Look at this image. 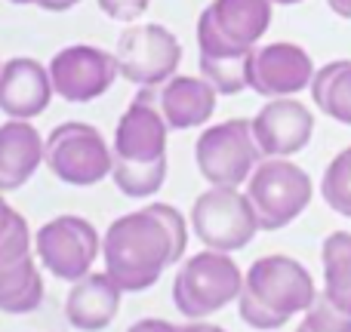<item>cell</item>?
<instances>
[{"label": "cell", "mask_w": 351, "mask_h": 332, "mask_svg": "<svg viewBox=\"0 0 351 332\" xmlns=\"http://www.w3.org/2000/svg\"><path fill=\"white\" fill-rule=\"evenodd\" d=\"M185 216L170 203H152L108 225L102 237L105 271L123 292L152 290L160 274L185 255Z\"/></svg>", "instance_id": "obj_1"}, {"label": "cell", "mask_w": 351, "mask_h": 332, "mask_svg": "<svg viewBox=\"0 0 351 332\" xmlns=\"http://www.w3.org/2000/svg\"><path fill=\"white\" fill-rule=\"evenodd\" d=\"M317 290L308 268L290 255H265L250 265L237 314L247 327L259 332L280 329L290 317L305 314L315 305Z\"/></svg>", "instance_id": "obj_2"}, {"label": "cell", "mask_w": 351, "mask_h": 332, "mask_svg": "<svg viewBox=\"0 0 351 332\" xmlns=\"http://www.w3.org/2000/svg\"><path fill=\"white\" fill-rule=\"evenodd\" d=\"M241 268L228 253L219 249H200L182 261L173 280V305L188 320H204L216 311L228 308L243 292Z\"/></svg>", "instance_id": "obj_3"}, {"label": "cell", "mask_w": 351, "mask_h": 332, "mask_svg": "<svg viewBox=\"0 0 351 332\" xmlns=\"http://www.w3.org/2000/svg\"><path fill=\"white\" fill-rule=\"evenodd\" d=\"M308 173L287 157H265L253 169L247 181V197L259 216L262 231H280L290 222H296L311 203Z\"/></svg>", "instance_id": "obj_4"}, {"label": "cell", "mask_w": 351, "mask_h": 332, "mask_svg": "<svg viewBox=\"0 0 351 332\" xmlns=\"http://www.w3.org/2000/svg\"><path fill=\"white\" fill-rule=\"evenodd\" d=\"M271 0H213L197 18L200 55H247L271 25Z\"/></svg>", "instance_id": "obj_5"}, {"label": "cell", "mask_w": 351, "mask_h": 332, "mask_svg": "<svg viewBox=\"0 0 351 332\" xmlns=\"http://www.w3.org/2000/svg\"><path fill=\"white\" fill-rule=\"evenodd\" d=\"M194 157L200 175L216 188H241L265 160L253 136V123L243 117L206 127L194 145Z\"/></svg>", "instance_id": "obj_6"}, {"label": "cell", "mask_w": 351, "mask_h": 332, "mask_svg": "<svg viewBox=\"0 0 351 332\" xmlns=\"http://www.w3.org/2000/svg\"><path fill=\"white\" fill-rule=\"evenodd\" d=\"M191 231L206 249L237 253L262 231L259 216L241 188L210 185L191 206Z\"/></svg>", "instance_id": "obj_7"}, {"label": "cell", "mask_w": 351, "mask_h": 332, "mask_svg": "<svg viewBox=\"0 0 351 332\" xmlns=\"http://www.w3.org/2000/svg\"><path fill=\"white\" fill-rule=\"evenodd\" d=\"M43 164L65 185L90 188L111 175L114 151L108 148V142L102 139V133L96 127L80 120H68V123H59L47 136Z\"/></svg>", "instance_id": "obj_8"}, {"label": "cell", "mask_w": 351, "mask_h": 332, "mask_svg": "<svg viewBox=\"0 0 351 332\" xmlns=\"http://www.w3.org/2000/svg\"><path fill=\"white\" fill-rule=\"evenodd\" d=\"M34 255L53 277L77 283L93 274V261L102 255L96 228L80 216H56L34 234Z\"/></svg>", "instance_id": "obj_9"}, {"label": "cell", "mask_w": 351, "mask_h": 332, "mask_svg": "<svg viewBox=\"0 0 351 332\" xmlns=\"http://www.w3.org/2000/svg\"><path fill=\"white\" fill-rule=\"evenodd\" d=\"M117 68L121 77L139 90H154L176 77L182 62V43L164 25H139L117 40Z\"/></svg>", "instance_id": "obj_10"}, {"label": "cell", "mask_w": 351, "mask_h": 332, "mask_svg": "<svg viewBox=\"0 0 351 332\" xmlns=\"http://www.w3.org/2000/svg\"><path fill=\"white\" fill-rule=\"evenodd\" d=\"M47 68L53 77L56 96L77 105L105 96L114 77L121 74L117 55L102 47H90V43H74V47L59 49Z\"/></svg>", "instance_id": "obj_11"}, {"label": "cell", "mask_w": 351, "mask_h": 332, "mask_svg": "<svg viewBox=\"0 0 351 332\" xmlns=\"http://www.w3.org/2000/svg\"><path fill=\"white\" fill-rule=\"evenodd\" d=\"M158 90V86H154ZM154 90H139L130 108L123 111L121 123L114 129L111 151L114 160L136 166H152L167 160V139H170V123L160 114Z\"/></svg>", "instance_id": "obj_12"}, {"label": "cell", "mask_w": 351, "mask_h": 332, "mask_svg": "<svg viewBox=\"0 0 351 332\" xmlns=\"http://www.w3.org/2000/svg\"><path fill=\"white\" fill-rule=\"evenodd\" d=\"M315 62L299 43H265L250 53V90L265 99H290L308 90Z\"/></svg>", "instance_id": "obj_13"}, {"label": "cell", "mask_w": 351, "mask_h": 332, "mask_svg": "<svg viewBox=\"0 0 351 332\" xmlns=\"http://www.w3.org/2000/svg\"><path fill=\"white\" fill-rule=\"evenodd\" d=\"M250 123L262 157H293L315 133V114L296 99H271Z\"/></svg>", "instance_id": "obj_14"}, {"label": "cell", "mask_w": 351, "mask_h": 332, "mask_svg": "<svg viewBox=\"0 0 351 332\" xmlns=\"http://www.w3.org/2000/svg\"><path fill=\"white\" fill-rule=\"evenodd\" d=\"M53 92L49 68H43L37 59L16 55L0 68V111L10 120H31L43 114L49 108Z\"/></svg>", "instance_id": "obj_15"}, {"label": "cell", "mask_w": 351, "mask_h": 332, "mask_svg": "<svg viewBox=\"0 0 351 332\" xmlns=\"http://www.w3.org/2000/svg\"><path fill=\"white\" fill-rule=\"evenodd\" d=\"M123 290L111 280V274H86L71 283L65 298V317L80 332H102L121 311Z\"/></svg>", "instance_id": "obj_16"}, {"label": "cell", "mask_w": 351, "mask_h": 332, "mask_svg": "<svg viewBox=\"0 0 351 332\" xmlns=\"http://www.w3.org/2000/svg\"><path fill=\"white\" fill-rule=\"evenodd\" d=\"M158 96V108L167 117L170 129H194L204 127L216 111V96L213 84L206 77H188V74H176L164 86L154 90Z\"/></svg>", "instance_id": "obj_17"}, {"label": "cell", "mask_w": 351, "mask_h": 332, "mask_svg": "<svg viewBox=\"0 0 351 332\" xmlns=\"http://www.w3.org/2000/svg\"><path fill=\"white\" fill-rule=\"evenodd\" d=\"M47 154V139L31 127V120H6L0 127V194L19 191Z\"/></svg>", "instance_id": "obj_18"}, {"label": "cell", "mask_w": 351, "mask_h": 332, "mask_svg": "<svg viewBox=\"0 0 351 332\" xmlns=\"http://www.w3.org/2000/svg\"><path fill=\"white\" fill-rule=\"evenodd\" d=\"M43 302V277L37 259L28 255L12 265H0V311L3 314H31Z\"/></svg>", "instance_id": "obj_19"}, {"label": "cell", "mask_w": 351, "mask_h": 332, "mask_svg": "<svg viewBox=\"0 0 351 332\" xmlns=\"http://www.w3.org/2000/svg\"><path fill=\"white\" fill-rule=\"evenodd\" d=\"M308 90L324 114L351 127V59H336L317 68Z\"/></svg>", "instance_id": "obj_20"}, {"label": "cell", "mask_w": 351, "mask_h": 332, "mask_svg": "<svg viewBox=\"0 0 351 332\" xmlns=\"http://www.w3.org/2000/svg\"><path fill=\"white\" fill-rule=\"evenodd\" d=\"M324 259V296L339 311L351 314V234L336 231L321 246Z\"/></svg>", "instance_id": "obj_21"}, {"label": "cell", "mask_w": 351, "mask_h": 332, "mask_svg": "<svg viewBox=\"0 0 351 332\" xmlns=\"http://www.w3.org/2000/svg\"><path fill=\"white\" fill-rule=\"evenodd\" d=\"M200 77L213 84L219 96L250 90V53L247 55H200Z\"/></svg>", "instance_id": "obj_22"}, {"label": "cell", "mask_w": 351, "mask_h": 332, "mask_svg": "<svg viewBox=\"0 0 351 332\" xmlns=\"http://www.w3.org/2000/svg\"><path fill=\"white\" fill-rule=\"evenodd\" d=\"M111 179H114L117 191L127 194V197H133V200L152 197V194L160 191V185H164V179H167V160L152 164V166H136V164H121V160H114Z\"/></svg>", "instance_id": "obj_23"}, {"label": "cell", "mask_w": 351, "mask_h": 332, "mask_svg": "<svg viewBox=\"0 0 351 332\" xmlns=\"http://www.w3.org/2000/svg\"><path fill=\"white\" fill-rule=\"evenodd\" d=\"M321 194L330 209L351 218V148L339 151L330 160V166L324 169Z\"/></svg>", "instance_id": "obj_24"}, {"label": "cell", "mask_w": 351, "mask_h": 332, "mask_svg": "<svg viewBox=\"0 0 351 332\" xmlns=\"http://www.w3.org/2000/svg\"><path fill=\"white\" fill-rule=\"evenodd\" d=\"M96 3L111 22H136L152 0H96Z\"/></svg>", "instance_id": "obj_25"}, {"label": "cell", "mask_w": 351, "mask_h": 332, "mask_svg": "<svg viewBox=\"0 0 351 332\" xmlns=\"http://www.w3.org/2000/svg\"><path fill=\"white\" fill-rule=\"evenodd\" d=\"M127 332H182V327H173L167 320H158V317H148V320L133 323Z\"/></svg>", "instance_id": "obj_26"}, {"label": "cell", "mask_w": 351, "mask_h": 332, "mask_svg": "<svg viewBox=\"0 0 351 332\" xmlns=\"http://www.w3.org/2000/svg\"><path fill=\"white\" fill-rule=\"evenodd\" d=\"M16 218H19V212L12 209V206L3 200V194H0V240L10 234V228L16 225Z\"/></svg>", "instance_id": "obj_27"}, {"label": "cell", "mask_w": 351, "mask_h": 332, "mask_svg": "<svg viewBox=\"0 0 351 332\" xmlns=\"http://www.w3.org/2000/svg\"><path fill=\"white\" fill-rule=\"evenodd\" d=\"M80 0H37V6L40 10H47V12H65V10H71V6H77Z\"/></svg>", "instance_id": "obj_28"}, {"label": "cell", "mask_w": 351, "mask_h": 332, "mask_svg": "<svg viewBox=\"0 0 351 332\" xmlns=\"http://www.w3.org/2000/svg\"><path fill=\"white\" fill-rule=\"evenodd\" d=\"M327 6L342 18H351V0H327Z\"/></svg>", "instance_id": "obj_29"}, {"label": "cell", "mask_w": 351, "mask_h": 332, "mask_svg": "<svg viewBox=\"0 0 351 332\" xmlns=\"http://www.w3.org/2000/svg\"><path fill=\"white\" fill-rule=\"evenodd\" d=\"M182 332H225V329L213 327V323H188V327H182Z\"/></svg>", "instance_id": "obj_30"}, {"label": "cell", "mask_w": 351, "mask_h": 332, "mask_svg": "<svg viewBox=\"0 0 351 332\" xmlns=\"http://www.w3.org/2000/svg\"><path fill=\"white\" fill-rule=\"evenodd\" d=\"M271 3H278V6H293V3H302V0H271Z\"/></svg>", "instance_id": "obj_31"}, {"label": "cell", "mask_w": 351, "mask_h": 332, "mask_svg": "<svg viewBox=\"0 0 351 332\" xmlns=\"http://www.w3.org/2000/svg\"><path fill=\"white\" fill-rule=\"evenodd\" d=\"M10 3H22V6H28V3H37V0H10Z\"/></svg>", "instance_id": "obj_32"}, {"label": "cell", "mask_w": 351, "mask_h": 332, "mask_svg": "<svg viewBox=\"0 0 351 332\" xmlns=\"http://www.w3.org/2000/svg\"><path fill=\"white\" fill-rule=\"evenodd\" d=\"M296 332H315V329H311V327H305V323H299V329Z\"/></svg>", "instance_id": "obj_33"}, {"label": "cell", "mask_w": 351, "mask_h": 332, "mask_svg": "<svg viewBox=\"0 0 351 332\" xmlns=\"http://www.w3.org/2000/svg\"><path fill=\"white\" fill-rule=\"evenodd\" d=\"M0 68H3V65H0Z\"/></svg>", "instance_id": "obj_34"}]
</instances>
